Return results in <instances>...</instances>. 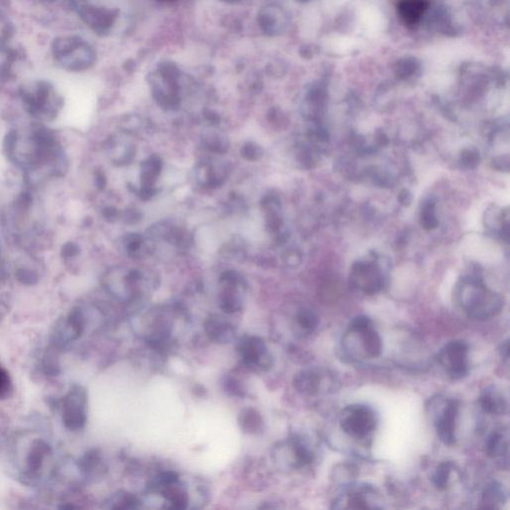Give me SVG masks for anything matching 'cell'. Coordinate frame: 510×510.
<instances>
[{
	"label": "cell",
	"mask_w": 510,
	"mask_h": 510,
	"mask_svg": "<svg viewBox=\"0 0 510 510\" xmlns=\"http://www.w3.org/2000/svg\"><path fill=\"white\" fill-rule=\"evenodd\" d=\"M459 303L468 315L477 320H486L502 311V296L488 290L477 279H470L459 291Z\"/></svg>",
	"instance_id": "obj_1"
},
{
	"label": "cell",
	"mask_w": 510,
	"mask_h": 510,
	"mask_svg": "<svg viewBox=\"0 0 510 510\" xmlns=\"http://www.w3.org/2000/svg\"><path fill=\"white\" fill-rule=\"evenodd\" d=\"M180 79V70L170 62L161 64L149 75V83L158 104L165 108H176L179 105L181 99Z\"/></svg>",
	"instance_id": "obj_2"
},
{
	"label": "cell",
	"mask_w": 510,
	"mask_h": 510,
	"mask_svg": "<svg viewBox=\"0 0 510 510\" xmlns=\"http://www.w3.org/2000/svg\"><path fill=\"white\" fill-rule=\"evenodd\" d=\"M56 58L70 70H84L93 65L96 53L82 39L70 38L57 40L54 47Z\"/></svg>",
	"instance_id": "obj_3"
},
{
	"label": "cell",
	"mask_w": 510,
	"mask_h": 510,
	"mask_svg": "<svg viewBox=\"0 0 510 510\" xmlns=\"http://www.w3.org/2000/svg\"><path fill=\"white\" fill-rule=\"evenodd\" d=\"M149 491H156L169 503L170 509H187L190 503V495L181 482L178 473L163 472L149 482Z\"/></svg>",
	"instance_id": "obj_4"
},
{
	"label": "cell",
	"mask_w": 510,
	"mask_h": 510,
	"mask_svg": "<svg viewBox=\"0 0 510 510\" xmlns=\"http://www.w3.org/2000/svg\"><path fill=\"white\" fill-rule=\"evenodd\" d=\"M376 422L375 413L367 406H348L342 411L340 416L342 429L347 435L360 440L373 433Z\"/></svg>",
	"instance_id": "obj_5"
},
{
	"label": "cell",
	"mask_w": 510,
	"mask_h": 510,
	"mask_svg": "<svg viewBox=\"0 0 510 510\" xmlns=\"http://www.w3.org/2000/svg\"><path fill=\"white\" fill-rule=\"evenodd\" d=\"M238 353L245 366L257 372H266L273 365L272 356L261 338L247 335L238 342Z\"/></svg>",
	"instance_id": "obj_6"
},
{
	"label": "cell",
	"mask_w": 510,
	"mask_h": 510,
	"mask_svg": "<svg viewBox=\"0 0 510 510\" xmlns=\"http://www.w3.org/2000/svg\"><path fill=\"white\" fill-rule=\"evenodd\" d=\"M468 344L459 340L450 342L441 351L438 359L452 380H459L468 375Z\"/></svg>",
	"instance_id": "obj_7"
},
{
	"label": "cell",
	"mask_w": 510,
	"mask_h": 510,
	"mask_svg": "<svg viewBox=\"0 0 510 510\" xmlns=\"http://www.w3.org/2000/svg\"><path fill=\"white\" fill-rule=\"evenodd\" d=\"M222 293L220 294V305L224 313L234 314L240 311L243 305L242 281L236 273L229 272L222 278Z\"/></svg>",
	"instance_id": "obj_8"
},
{
	"label": "cell",
	"mask_w": 510,
	"mask_h": 510,
	"mask_svg": "<svg viewBox=\"0 0 510 510\" xmlns=\"http://www.w3.org/2000/svg\"><path fill=\"white\" fill-rule=\"evenodd\" d=\"M351 282L367 295L378 293L383 288V277L380 271L370 263L355 264Z\"/></svg>",
	"instance_id": "obj_9"
},
{
	"label": "cell",
	"mask_w": 510,
	"mask_h": 510,
	"mask_svg": "<svg viewBox=\"0 0 510 510\" xmlns=\"http://www.w3.org/2000/svg\"><path fill=\"white\" fill-rule=\"evenodd\" d=\"M458 413V402L452 400L445 404L442 412L436 417V434L445 445H452L456 443V422Z\"/></svg>",
	"instance_id": "obj_10"
},
{
	"label": "cell",
	"mask_w": 510,
	"mask_h": 510,
	"mask_svg": "<svg viewBox=\"0 0 510 510\" xmlns=\"http://www.w3.org/2000/svg\"><path fill=\"white\" fill-rule=\"evenodd\" d=\"M81 15L85 22L99 34H106L111 31L117 19L116 11L96 6H83Z\"/></svg>",
	"instance_id": "obj_11"
},
{
	"label": "cell",
	"mask_w": 510,
	"mask_h": 510,
	"mask_svg": "<svg viewBox=\"0 0 510 510\" xmlns=\"http://www.w3.org/2000/svg\"><path fill=\"white\" fill-rule=\"evenodd\" d=\"M204 330L211 341L218 344L231 343L236 336V327L222 316H211L204 323Z\"/></svg>",
	"instance_id": "obj_12"
},
{
	"label": "cell",
	"mask_w": 510,
	"mask_h": 510,
	"mask_svg": "<svg viewBox=\"0 0 510 510\" xmlns=\"http://www.w3.org/2000/svg\"><path fill=\"white\" fill-rule=\"evenodd\" d=\"M428 6V0H400L397 10L402 22L413 27L420 22Z\"/></svg>",
	"instance_id": "obj_13"
},
{
	"label": "cell",
	"mask_w": 510,
	"mask_h": 510,
	"mask_svg": "<svg viewBox=\"0 0 510 510\" xmlns=\"http://www.w3.org/2000/svg\"><path fill=\"white\" fill-rule=\"evenodd\" d=\"M287 450L290 454V465L293 468H299L309 465L313 461V454L311 450L308 449L305 443L297 436L289 438L287 442Z\"/></svg>",
	"instance_id": "obj_14"
},
{
	"label": "cell",
	"mask_w": 510,
	"mask_h": 510,
	"mask_svg": "<svg viewBox=\"0 0 510 510\" xmlns=\"http://www.w3.org/2000/svg\"><path fill=\"white\" fill-rule=\"evenodd\" d=\"M281 13L275 6H268L259 10L257 23L261 31L268 35H275L281 27Z\"/></svg>",
	"instance_id": "obj_15"
},
{
	"label": "cell",
	"mask_w": 510,
	"mask_h": 510,
	"mask_svg": "<svg viewBox=\"0 0 510 510\" xmlns=\"http://www.w3.org/2000/svg\"><path fill=\"white\" fill-rule=\"evenodd\" d=\"M479 405L489 415H502L507 411V402L495 388H488L480 395Z\"/></svg>",
	"instance_id": "obj_16"
},
{
	"label": "cell",
	"mask_w": 510,
	"mask_h": 510,
	"mask_svg": "<svg viewBox=\"0 0 510 510\" xmlns=\"http://www.w3.org/2000/svg\"><path fill=\"white\" fill-rule=\"evenodd\" d=\"M320 376L316 372L311 370H305L301 371L295 376L293 380L294 388L300 393V394L310 395L316 394L320 388Z\"/></svg>",
	"instance_id": "obj_17"
},
{
	"label": "cell",
	"mask_w": 510,
	"mask_h": 510,
	"mask_svg": "<svg viewBox=\"0 0 510 510\" xmlns=\"http://www.w3.org/2000/svg\"><path fill=\"white\" fill-rule=\"evenodd\" d=\"M507 502V493L502 484L491 482L482 493V509H498Z\"/></svg>",
	"instance_id": "obj_18"
},
{
	"label": "cell",
	"mask_w": 510,
	"mask_h": 510,
	"mask_svg": "<svg viewBox=\"0 0 510 510\" xmlns=\"http://www.w3.org/2000/svg\"><path fill=\"white\" fill-rule=\"evenodd\" d=\"M240 428L245 433L257 435L263 431L264 422L261 413L255 409H245L238 418Z\"/></svg>",
	"instance_id": "obj_19"
},
{
	"label": "cell",
	"mask_w": 510,
	"mask_h": 510,
	"mask_svg": "<svg viewBox=\"0 0 510 510\" xmlns=\"http://www.w3.org/2000/svg\"><path fill=\"white\" fill-rule=\"evenodd\" d=\"M362 340L363 348L367 355L371 358H377L382 354L383 343L380 335L373 328V325L367 329L358 333Z\"/></svg>",
	"instance_id": "obj_20"
},
{
	"label": "cell",
	"mask_w": 510,
	"mask_h": 510,
	"mask_svg": "<svg viewBox=\"0 0 510 510\" xmlns=\"http://www.w3.org/2000/svg\"><path fill=\"white\" fill-rule=\"evenodd\" d=\"M486 454L489 458L497 459L509 454V441L500 431L491 434L486 443Z\"/></svg>",
	"instance_id": "obj_21"
},
{
	"label": "cell",
	"mask_w": 510,
	"mask_h": 510,
	"mask_svg": "<svg viewBox=\"0 0 510 510\" xmlns=\"http://www.w3.org/2000/svg\"><path fill=\"white\" fill-rule=\"evenodd\" d=\"M319 319L315 312L310 309L300 310L296 316V326L299 328L303 335H310L315 331L318 326Z\"/></svg>",
	"instance_id": "obj_22"
},
{
	"label": "cell",
	"mask_w": 510,
	"mask_h": 510,
	"mask_svg": "<svg viewBox=\"0 0 510 510\" xmlns=\"http://www.w3.org/2000/svg\"><path fill=\"white\" fill-rule=\"evenodd\" d=\"M366 491L365 489H359V491H353L351 493H347L345 496L342 498V502H344V505H342L340 509H371L369 500L366 498Z\"/></svg>",
	"instance_id": "obj_23"
},
{
	"label": "cell",
	"mask_w": 510,
	"mask_h": 510,
	"mask_svg": "<svg viewBox=\"0 0 510 510\" xmlns=\"http://www.w3.org/2000/svg\"><path fill=\"white\" fill-rule=\"evenodd\" d=\"M452 465L450 461H443L436 468L433 475V484L438 491H445L449 486Z\"/></svg>",
	"instance_id": "obj_24"
},
{
	"label": "cell",
	"mask_w": 510,
	"mask_h": 510,
	"mask_svg": "<svg viewBox=\"0 0 510 510\" xmlns=\"http://www.w3.org/2000/svg\"><path fill=\"white\" fill-rule=\"evenodd\" d=\"M112 509H137L141 507V502L137 496L129 493L116 495L112 500Z\"/></svg>",
	"instance_id": "obj_25"
},
{
	"label": "cell",
	"mask_w": 510,
	"mask_h": 510,
	"mask_svg": "<svg viewBox=\"0 0 510 510\" xmlns=\"http://www.w3.org/2000/svg\"><path fill=\"white\" fill-rule=\"evenodd\" d=\"M420 224L427 231H431L438 227V222L436 217L435 203L433 201L424 204V208L420 213Z\"/></svg>",
	"instance_id": "obj_26"
},
{
	"label": "cell",
	"mask_w": 510,
	"mask_h": 510,
	"mask_svg": "<svg viewBox=\"0 0 510 510\" xmlns=\"http://www.w3.org/2000/svg\"><path fill=\"white\" fill-rule=\"evenodd\" d=\"M479 154L477 150L473 149H468L461 153V164L463 167H468V169H473V167H477L479 164Z\"/></svg>",
	"instance_id": "obj_27"
},
{
	"label": "cell",
	"mask_w": 510,
	"mask_h": 510,
	"mask_svg": "<svg viewBox=\"0 0 510 510\" xmlns=\"http://www.w3.org/2000/svg\"><path fill=\"white\" fill-rule=\"evenodd\" d=\"M11 389L10 377L3 367L0 366V398L8 396Z\"/></svg>",
	"instance_id": "obj_28"
},
{
	"label": "cell",
	"mask_w": 510,
	"mask_h": 510,
	"mask_svg": "<svg viewBox=\"0 0 510 510\" xmlns=\"http://www.w3.org/2000/svg\"><path fill=\"white\" fill-rule=\"evenodd\" d=\"M225 387H227V392L231 393L233 396H243V390L241 388L240 384L238 381L234 380V379H229L225 382Z\"/></svg>",
	"instance_id": "obj_29"
},
{
	"label": "cell",
	"mask_w": 510,
	"mask_h": 510,
	"mask_svg": "<svg viewBox=\"0 0 510 510\" xmlns=\"http://www.w3.org/2000/svg\"><path fill=\"white\" fill-rule=\"evenodd\" d=\"M261 149L258 147L254 146V145H248L245 147V157L249 158V160H256L261 157Z\"/></svg>",
	"instance_id": "obj_30"
},
{
	"label": "cell",
	"mask_w": 510,
	"mask_h": 510,
	"mask_svg": "<svg viewBox=\"0 0 510 510\" xmlns=\"http://www.w3.org/2000/svg\"><path fill=\"white\" fill-rule=\"evenodd\" d=\"M398 199L402 206H410L411 201H412V195H411L408 190H403L400 194Z\"/></svg>",
	"instance_id": "obj_31"
},
{
	"label": "cell",
	"mask_w": 510,
	"mask_h": 510,
	"mask_svg": "<svg viewBox=\"0 0 510 510\" xmlns=\"http://www.w3.org/2000/svg\"><path fill=\"white\" fill-rule=\"evenodd\" d=\"M509 340H507V341L503 342L502 346H500V354H502V358H504L505 360H509Z\"/></svg>",
	"instance_id": "obj_32"
},
{
	"label": "cell",
	"mask_w": 510,
	"mask_h": 510,
	"mask_svg": "<svg viewBox=\"0 0 510 510\" xmlns=\"http://www.w3.org/2000/svg\"><path fill=\"white\" fill-rule=\"evenodd\" d=\"M220 1L227 2V3H238V2L241 1V0H220Z\"/></svg>",
	"instance_id": "obj_33"
},
{
	"label": "cell",
	"mask_w": 510,
	"mask_h": 510,
	"mask_svg": "<svg viewBox=\"0 0 510 510\" xmlns=\"http://www.w3.org/2000/svg\"><path fill=\"white\" fill-rule=\"evenodd\" d=\"M163 1H173V0H163Z\"/></svg>",
	"instance_id": "obj_34"
}]
</instances>
